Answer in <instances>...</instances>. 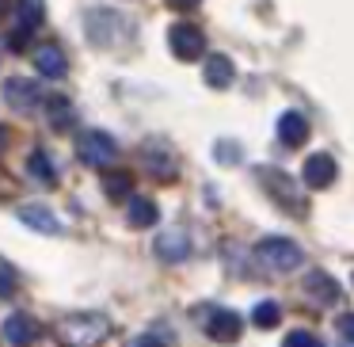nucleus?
<instances>
[{
	"label": "nucleus",
	"instance_id": "obj_24",
	"mask_svg": "<svg viewBox=\"0 0 354 347\" xmlns=\"http://www.w3.org/2000/svg\"><path fill=\"white\" fill-rule=\"evenodd\" d=\"M282 347H324V344L313 336V332L297 328V332H290V336H286V344H282Z\"/></svg>",
	"mask_w": 354,
	"mask_h": 347
},
{
	"label": "nucleus",
	"instance_id": "obj_12",
	"mask_svg": "<svg viewBox=\"0 0 354 347\" xmlns=\"http://www.w3.org/2000/svg\"><path fill=\"white\" fill-rule=\"evenodd\" d=\"M278 141L290 145V149H297V145H305V141H308V123H305L301 111H286V115L278 118Z\"/></svg>",
	"mask_w": 354,
	"mask_h": 347
},
{
	"label": "nucleus",
	"instance_id": "obj_6",
	"mask_svg": "<svg viewBox=\"0 0 354 347\" xmlns=\"http://www.w3.org/2000/svg\"><path fill=\"white\" fill-rule=\"evenodd\" d=\"M4 103H8L12 111H35L42 103V88L35 84V80H24V77H12L4 80Z\"/></svg>",
	"mask_w": 354,
	"mask_h": 347
},
{
	"label": "nucleus",
	"instance_id": "obj_29",
	"mask_svg": "<svg viewBox=\"0 0 354 347\" xmlns=\"http://www.w3.org/2000/svg\"><path fill=\"white\" fill-rule=\"evenodd\" d=\"M8 141H12V130H8V126H0V153L8 149Z\"/></svg>",
	"mask_w": 354,
	"mask_h": 347
},
{
	"label": "nucleus",
	"instance_id": "obj_19",
	"mask_svg": "<svg viewBox=\"0 0 354 347\" xmlns=\"http://www.w3.org/2000/svg\"><path fill=\"white\" fill-rule=\"evenodd\" d=\"M46 115H50V126H54V130H69L73 126V103L65 100V96H50L46 100Z\"/></svg>",
	"mask_w": 354,
	"mask_h": 347
},
{
	"label": "nucleus",
	"instance_id": "obj_20",
	"mask_svg": "<svg viewBox=\"0 0 354 347\" xmlns=\"http://www.w3.org/2000/svg\"><path fill=\"white\" fill-rule=\"evenodd\" d=\"M27 172H31V176L39 179V184H50V187L57 184V172H54V161H50V157L42 153V149H35V153L27 157Z\"/></svg>",
	"mask_w": 354,
	"mask_h": 347
},
{
	"label": "nucleus",
	"instance_id": "obj_25",
	"mask_svg": "<svg viewBox=\"0 0 354 347\" xmlns=\"http://www.w3.org/2000/svg\"><path fill=\"white\" fill-rule=\"evenodd\" d=\"M12 290H16V271L0 260V298H12Z\"/></svg>",
	"mask_w": 354,
	"mask_h": 347
},
{
	"label": "nucleus",
	"instance_id": "obj_9",
	"mask_svg": "<svg viewBox=\"0 0 354 347\" xmlns=\"http://www.w3.org/2000/svg\"><path fill=\"white\" fill-rule=\"evenodd\" d=\"M39 336H42V324L35 321L31 313H12L8 321H4V339H8L12 347H27Z\"/></svg>",
	"mask_w": 354,
	"mask_h": 347
},
{
	"label": "nucleus",
	"instance_id": "obj_4",
	"mask_svg": "<svg viewBox=\"0 0 354 347\" xmlns=\"http://www.w3.org/2000/svg\"><path fill=\"white\" fill-rule=\"evenodd\" d=\"M115 153H118L115 138L103 134V130H88V134H80V141H77V157L84 164H92V168H107V164L115 161Z\"/></svg>",
	"mask_w": 354,
	"mask_h": 347
},
{
	"label": "nucleus",
	"instance_id": "obj_3",
	"mask_svg": "<svg viewBox=\"0 0 354 347\" xmlns=\"http://www.w3.org/2000/svg\"><path fill=\"white\" fill-rule=\"evenodd\" d=\"M255 260H259L267 271H274V275H286V271H293V267L305 263V252L286 237H267V240L255 244Z\"/></svg>",
	"mask_w": 354,
	"mask_h": 347
},
{
	"label": "nucleus",
	"instance_id": "obj_27",
	"mask_svg": "<svg viewBox=\"0 0 354 347\" xmlns=\"http://www.w3.org/2000/svg\"><path fill=\"white\" fill-rule=\"evenodd\" d=\"M12 195H16V184L8 176H0V199H12Z\"/></svg>",
	"mask_w": 354,
	"mask_h": 347
},
{
	"label": "nucleus",
	"instance_id": "obj_21",
	"mask_svg": "<svg viewBox=\"0 0 354 347\" xmlns=\"http://www.w3.org/2000/svg\"><path fill=\"white\" fill-rule=\"evenodd\" d=\"M103 191H107L115 202L133 199V176H130V172H111V176L103 179Z\"/></svg>",
	"mask_w": 354,
	"mask_h": 347
},
{
	"label": "nucleus",
	"instance_id": "obj_16",
	"mask_svg": "<svg viewBox=\"0 0 354 347\" xmlns=\"http://www.w3.org/2000/svg\"><path fill=\"white\" fill-rule=\"evenodd\" d=\"M232 77H236V69H232L229 57H221V54H209V57H206L202 80H206L209 88H229V84H232Z\"/></svg>",
	"mask_w": 354,
	"mask_h": 347
},
{
	"label": "nucleus",
	"instance_id": "obj_5",
	"mask_svg": "<svg viewBox=\"0 0 354 347\" xmlns=\"http://www.w3.org/2000/svg\"><path fill=\"white\" fill-rule=\"evenodd\" d=\"M168 46H171V54H176L179 62H198L202 50H206V35H202L198 27H191V24H176L168 31Z\"/></svg>",
	"mask_w": 354,
	"mask_h": 347
},
{
	"label": "nucleus",
	"instance_id": "obj_1",
	"mask_svg": "<svg viewBox=\"0 0 354 347\" xmlns=\"http://www.w3.org/2000/svg\"><path fill=\"white\" fill-rule=\"evenodd\" d=\"M57 336H62L65 347H100L111 336V321L103 313H73L65 317Z\"/></svg>",
	"mask_w": 354,
	"mask_h": 347
},
{
	"label": "nucleus",
	"instance_id": "obj_23",
	"mask_svg": "<svg viewBox=\"0 0 354 347\" xmlns=\"http://www.w3.org/2000/svg\"><path fill=\"white\" fill-rule=\"evenodd\" d=\"M171 344H176V336H171V332H164V328H149L145 336L130 339V347H171Z\"/></svg>",
	"mask_w": 354,
	"mask_h": 347
},
{
	"label": "nucleus",
	"instance_id": "obj_14",
	"mask_svg": "<svg viewBox=\"0 0 354 347\" xmlns=\"http://www.w3.org/2000/svg\"><path fill=\"white\" fill-rule=\"evenodd\" d=\"M35 69L42 73V77H65L69 73V62H65V54L57 46H39L35 50Z\"/></svg>",
	"mask_w": 354,
	"mask_h": 347
},
{
	"label": "nucleus",
	"instance_id": "obj_13",
	"mask_svg": "<svg viewBox=\"0 0 354 347\" xmlns=\"http://www.w3.org/2000/svg\"><path fill=\"white\" fill-rule=\"evenodd\" d=\"M141 161H145V168L153 172L156 179H176V157H171V149L160 145V141H153Z\"/></svg>",
	"mask_w": 354,
	"mask_h": 347
},
{
	"label": "nucleus",
	"instance_id": "obj_8",
	"mask_svg": "<svg viewBox=\"0 0 354 347\" xmlns=\"http://www.w3.org/2000/svg\"><path fill=\"white\" fill-rule=\"evenodd\" d=\"M335 161H331L328 153H313L305 161V168H301V179H305V187H313V191H324V187L335 184Z\"/></svg>",
	"mask_w": 354,
	"mask_h": 347
},
{
	"label": "nucleus",
	"instance_id": "obj_28",
	"mask_svg": "<svg viewBox=\"0 0 354 347\" xmlns=\"http://www.w3.org/2000/svg\"><path fill=\"white\" fill-rule=\"evenodd\" d=\"M171 8H179V12H191V8H198L202 0H168Z\"/></svg>",
	"mask_w": 354,
	"mask_h": 347
},
{
	"label": "nucleus",
	"instance_id": "obj_11",
	"mask_svg": "<svg viewBox=\"0 0 354 347\" xmlns=\"http://www.w3.org/2000/svg\"><path fill=\"white\" fill-rule=\"evenodd\" d=\"M19 222L31 225L35 233H62L57 214L50 206H42V202H27V206H19Z\"/></svg>",
	"mask_w": 354,
	"mask_h": 347
},
{
	"label": "nucleus",
	"instance_id": "obj_10",
	"mask_svg": "<svg viewBox=\"0 0 354 347\" xmlns=\"http://www.w3.org/2000/svg\"><path fill=\"white\" fill-rule=\"evenodd\" d=\"M156 256H160L164 263H183L187 256H191V240H187L183 229H168L156 237Z\"/></svg>",
	"mask_w": 354,
	"mask_h": 347
},
{
	"label": "nucleus",
	"instance_id": "obj_2",
	"mask_svg": "<svg viewBox=\"0 0 354 347\" xmlns=\"http://www.w3.org/2000/svg\"><path fill=\"white\" fill-rule=\"evenodd\" d=\"M259 184H263V191H267L270 199L286 210V214L305 217V210H308L305 206V195L297 191V184H293L290 172H282V168H259Z\"/></svg>",
	"mask_w": 354,
	"mask_h": 347
},
{
	"label": "nucleus",
	"instance_id": "obj_17",
	"mask_svg": "<svg viewBox=\"0 0 354 347\" xmlns=\"http://www.w3.org/2000/svg\"><path fill=\"white\" fill-rule=\"evenodd\" d=\"M305 290L313 294L316 301H324V305H335L343 294H339V283L331 275H324V271H313V275L305 278Z\"/></svg>",
	"mask_w": 354,
	"mask_h": 347
},
{
	"label": "nucleus",
	"instance_id": "obj_7",
	"mask_svg": "<svg viewBox=\"0 0 354 347\" xmlns=\"http://www.w3.org/2000/svg\"><path fill=\"white\" fill-rule=\"evenodd\" d=\"M240 332H244V321L232 309H214L206 317V336L217 344H232V339H240Z\"/></svg>",
	"mask_w": 354,
	"mask_h": 347
},
{
	"label": "nucleus",
	"instance_id": "obj_26",
	"mask_svg": "<svg viewBox=\"0 0 354 347\" xmlns=\"http://www.w3.org/2000/svg\"><path fill=\"white\" fill-rule=\"evenodd\" d=\"M217 157H221V161H240V145H217Z\"/></svg>",
	"mask_w": 354,
	"mask_h": 347
},
{
	"label": "nucleus",
	"instance_id": "obj_22",
	"mask_svg": "<svg viewBox=\"0 0 354 347\" xmlns=\"http://www.w3.org/2000/svg\"><path fill=\"white\" fill-rule=\"evenodd\" d=\"M252 317H255V324H259V328H278V321H282V309H278L274 301H259Z\"/></svg>",
	"mask_w": 354,
	"mask_h": 347
},
{
	"label": "nucleus",
	"instance_id": "obj_30",
	"mask_svg": "<svg viewBox=\"0 0 354 347\" xmlns=\"http://www.w3.org/2000/svg\"><path fill=\"white\" fill-rule=\"evenodd\" d=\"M8 12H12V0H0V19L8 16Z\"/></svg>",
	"mask_w": 354,
	"mask_h": 347
},
{
	"label": "nucleus",
	"instance_id": "obj_15",
	"mask_svg": "<svg viewBox=\"0 0 354 347\" xmlns=\"http://www.w3.org/2000/svg\"><path fill=\"white\" fill-rule=\"evenodd\" d=\"M46 19V0H19L16 4V24L24 35H35Z\"/></svg>",
	"mask_w": 354,
	"mask_h": 347
},
{
	"label": "nucleus",
	"instance_id": "obj_18",
	"mask_svg": "<svg viewBox=\"0 0 354 347\" xmlns=\"http://www.w3.org/2000/svg\"><path fill=\"white\" fill-rule=\"evenodd\" d=\"M126 202H130V210H126V222H130L133 229H149V225H156L160 210H156L153 199H126Z\"/></svg>",
	"mask_w": 354,
	"mask_h": 347
}]
</instances>
